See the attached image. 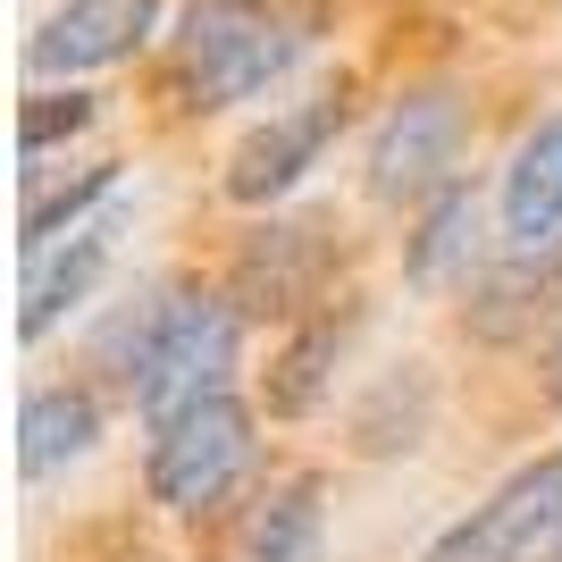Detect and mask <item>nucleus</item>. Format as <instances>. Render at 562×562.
<instances>
[{
  "mask_svg": "<svg viewBox=\"0 0 562 562\" xmlns=\"http://www.w3.org/2000/svg\"><path fill=\"white\" fill-rule=\"evenodd\" d=\"M101 352L126 378L143 420L168 428L177 412L227 395L235 352H244V311H235V294H151L143 311H126L110 328Z\"/></svg>",
  "mask_w": 562,
  "mask_h": 562,
  "instance_id": "nucleus-1",
  "label": "nucleus"
},
{
  "mask_svg": "<svg viewBox=\"0 0 562 562\" xmlns=\"http://www.w3.org/2000/svg\"><path fill=\"white\" fill-rule=\"evenodd\" d=\"M319 43V18L311 9H285V0H186L177 18V93L186 110H235V101H260L269 85L303 68V50Z\"/></svg>",
  "mask_w": 562,
  "mask_h": 562,
  "instance_id": "nucleus-2",
  "label": "nucleus"
},
{
  "mask_svg": "<svg viewBox=\"0 0 562 562\" xmlns=\"http://www.w3.org/2000/svg\"><path fill=\"white\" fill-rule=\"evenodd\" d=\"M462 151H470L462 85H412L370 126V193L378 202H437L446 186H462Z\"/></svg>",
  "mask_w": 562,
  "mask_h": 562,
  "instance_id": "nucleus-3",
  "label": "nucleus"
},
{
  "mask_svg": "<svg viewBox=\"0 0 562 562\" xmlns=\"http://www.w3.org/2000/svg\"><path fill=\"white\" fill-rule=\"evenodd\" d=\"M252 403L244 395H211L193 403V412H177L168 428H151V462H143V479H151V504H168V513H211L218 495L252 470Z\"/></svg>",
  "mask_w": 562,
  "mask_h": 562,
  "instance_id": "nucleus-4",
  "label": "nucleus"
},
{
  "mask_svg": "<svg viewBox=\"0 0 562 562\" xmlns=\"http://www.w3.org/2000/svg\"><path fill=\"white\" fill-rule=\"evenodd\" d=\"M420 562H562V453L513 470L470 520H453Z\"/></svg>",
  "mask_w": 562,
  "mask_h": 562,
  "instance_id": "nucleus-5",
  "label": "nucleus"
},
{
  "mask_svg": "<svg viewBox=\"0 0 562 562\" xmlns=\"http://www.w3.org/2000/svg\"><path fill=\"white\" fill-rule=\"evenodd\" d=\"M336 278V227L328 218H269L235 252V311L244 319H303Z\"/></svg>",
  "mask_w": 562,
  "mask_h": 562,
  "instance_id": "nucleus-6",
  "label": "nucleus"
},
{
  "mask_svg": "<svg viewBox=\"0 0 562 562\" xmlns=\"http://www.w3.org/2000/svg\"><path fill=\"white\" fill-rule=\"evenodd\" d=\"M160 25V0H59L34 34H25V76L68 85V76H101L117 59H135Z\"/></svg>",
  "mask_w": 562,
  "mask_h": 562,
  "instance_id": "nucleus-7",
  "label": "nucleus"
},
{
  "mask_svg": "<svg viewBox=\"0 0 562 562\" xmlns=\"http://www.w3.org/2000/svg\"><path fill=\"white\" fill-rule=\"evenodd\" d=\"M336 135H345V101H336V93H319V101H303V110H285V117H269V126H252V135L227 151V202H244V211L285 202L311 168L328 160Z\"/></svg>",
  "mask_w": 562,
  "mask_h": 562,
  "instance_id": "nucleus-8",
  "label": "nucleus"
},
{
  "mask_svg": "<svg viewBox=\"0 0 562 562\" xmlns=\"http://www.w3.org/2000/svg\"><path fill=\"white\" fill-rule=\"evenodd\" d=\"M110 252H117V202L93 218V227H76L68 244H50V252L25 260V303H18V336H25V345H43L68 311L93 303V285H101V269H110Z\"/></svg>",
  "mask_w": 562,
  "mask_h": 562,
  "instance_id": "nucleus-9",
  "label": "nucleus"
},
{
  "mask_svg": "<svg viewBox=\"0 0 562 562\" xmlns=\"http://www.w3.org/2000/svg\"><path fill=\"white\" fill-rule=\"evenodd\" d=\"M495 218H504V244H513V252H554L562 244V110L538 117V126L513 143Z\"/></svg>",
  "mask_w": 562,
  "mask_h": 562,
  "instance_id": "nucleus-10",
  "label": "nucleus"
},
{
  "mask_svg": "<svg viewBox=\"0 0 562 562\" xmlns=\"http://www.w3.org/2000/svg\"><path fill=\"white\" fill-rule=\"evenodd\" d=\"M562 303V244L554 252H513L504 269H487V278L470 285V336H487V345H520V336H538V319Z\"/></svg>",
  "mask_w": 562,
  "mask_h": 562,
  "instance_id": "nucleus-11",
  "label": "nucleus"
},
{
  "mask_svg": "<svg viewBox=\"0 0 562 562\" xmlns=\"http://www.w3.org/2000/svg\"><path fill=\"white\" fill-rule=\"evenodd\" d=\"M101 446V403L85 386H34L18 412V470L25 479H59L68 462Z\"/></svg>",
  "mask_w": 562,
  "mask_h": 562,
  "instance_id": "nucleus-12",
  "label": "nucleus"
},
{
  "mask_svg": "<svg viewBox=\"0 0 562 562\" xmlns=\"http://www.w3.org/2000/svg\"><path fill=\"white\" fill-rule=\"evenodd\" d=\"M470 260H479V193L446 186L437 202H420V227L403 244V278L420 294H446V285L470 278Z\"/></svg>",
  "mask_w": 562,
  "mask_h": 562,
  "instance_id": "nucleus-13",
  "label": "nucleus"
},
{
  "mask_svg": "<svg viewBox=\"0 0 562 562\" xmlns=\"http://www.w3.org/2000/svg\"><path fill=\"white\" fill-rule=\"evenodd\" d=\"M244 562H328V504L319 479H278L260 495L252 529H244Z\"/></svg>",
  "mask_w": 562,
  "mask_h": 562,
  "instance_id": "nucleus-14",
  "label": "nucleus"
},
{
  "mask_svg": "<svg viewBox=\"0 0 562 562\" xmlns=\"http://www.w3.org/2000/svg\"><path fill=\"white\" fill-rule=\"evenodd\" d=\"M101 202H117V160L76 168L68 186H43V177H25V211H18V244H25V260L50 252V244H68L76 227H93Z\"/></svg>",
  "mask_w": 562,
  "mask_h": 562,
  "instance_id": "nucleus-15",
  "label": "nucleus"
},
{
  "mask_svg": "<svg viewBox=\"0 0 562 562\" xmlns=\"http://www.w3.org/2000/svg\"><path fill=\"white\" fill-rule=\"evenodd\" d=\"M345 336H352V311H345V319H336V311H319V319H303V328H294V345H285L278 370H269V412H278V420L319 412L336 361H345Z\"/></svg>",
  "mask_w": 562,
  "mask_h": 562,
  "instance_id": "nucleus-16",
  "label": "nucleus"
},
{
  "mask_svg": "<svg viewBox=\"0 0 562 562\" xmlns=\"http://www.w3.org/2000/svg\"><path fill=\"white\" fill-rule=\"evenodd\" d=\"M93 117H101V101L76 93V85H68V93H25V110H18V151H25V160H43L50 143H76Z\"/></svg>",
  "mask_w": 562,
  "mask_h": 562,
  "instance_id": "nucleus-17",
  "label": "nucleus"
},
{
  "mask_svg": "<svg viewBox=\"0 0 562 562\" xmlns=\"http://www.w3.org/2000/svg\"><path fill=\"white\" fill-rule=\"evenodd\" d=\"M546 395L562 403V328H554V352H546Z\"/></svg>",
  "mask_w": 562,
  "mask_h": 562,
  "instance_id": "nucleus-18",
  "label": "nucleus"
}]
</instances>
